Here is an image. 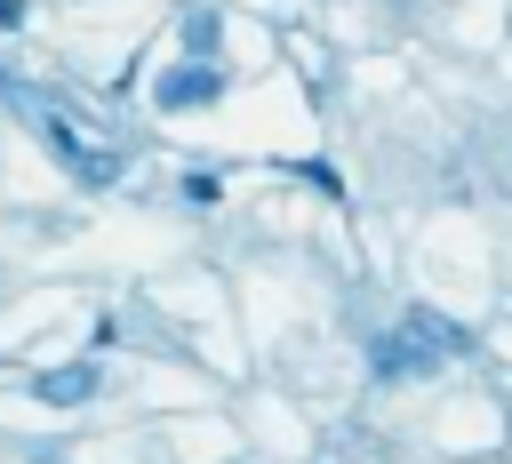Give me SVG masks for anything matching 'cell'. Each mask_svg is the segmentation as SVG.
<instances>
[{"mask_svg":"<svg viewBox=\"0 0 512 464\" xmlns=\"http://www.w3.org/2000/svg\"><path fill=\"white\" fill-rule=\"evenodd\" d=\"M48 144H56V160H64V168H72L80 184H96V192H104V184H120V152H104V144L72 136L64 120H48Z\"/></svg>","mask_w":512,"mask_h":464,"instance_id":"cell-1","label":"cell"},{"mask_svg":"<svg viewBox=\"0 0 512 464\" xmlns=\"http://www.w3.org/2000/svg\"><path fill=\"white\" fill-rule=\"evenodd\" d=\"M216 96H224V72H216V64H176V72H160V88H152L160 112H192V104H216Z\"/></svg>","mask_w":512,"mask_h":464,"instance_id":"cell-2","label":"cell"},{"mask_svg":"<svg viewBox=\"0 0 512 464\" xmlns=\"http://www.w3.org/2000/svg\"><path fill=\"white\" fill-rule=\"evenodd\" d=\"M368 368H376V376L392 384V376H432L440 360H432V352H424V344H416L408 328H384V336L368 344Z\"/></svg>","mask_w":512,"mask_h":464,"instance_id":"cell-3","label":"cell"},{"mask_svg":"<svg viewBox=\"0 0 512 464\" xmlns=\"http://www.w3.org/2000/svg\"><path fill=\"white\" fill-rule=\"evenodd\" d=\"M400 328H408V336H416V344H424V352H432V360H456V352H464V344H472V336H464V328H456V320H440V312H432V304H408V320H400Z\"/></svg>","mask_w":512,"mask_h":464,"instance_id":"cell-4","label":"cell"},{"mask_svg":"<svg viewBox=\"0 0 512 464\" xmlns=\"http://www.w3.org/2000/svg\"><path fill=\"white\" fill-rule=\"evenodd\" d=\"M32 392H40L48 408H72V400H88V392H96V368H88V360H72V368H48Z\"/></svg>","mask_w":512,"mask_h":464,"instance_id":"cell-5","label":"cell"},{"mask_svg":"<svg viewBox=\"0 0 512 464\" xmlns=\"http://www.w3.org/2000/svg\"><path fill=\"white\" fill-rule=\"evenodd\" d=\"M176 32H184V48H192V64H208V56H216V40H224V16H216V8H192V16L176 24Z\"/></svg>","mask_w":512,"mask_h":464,"instance_id":"cell-6","label":"cell"},{"mask_svg":"<svg viewBox=\"0 0 512 464\" xmlns=\"http://www.w3.org/2000/svg\"><path fill=\"white\" fill-rule=\"evenodd\" d=\"M304 184H320V192H328V200H336V192H344V184H336V168H328V160H304Z\"/></svg>","mask_w":512,"mask_h":464,"instance_id":"cell-7","label":"cell"},{"mask_svg":"<svg viewBox=\"0 0 512 464\" xmlns=\"http://www.w3.org/2000/svg\"><path fill=\"white\" fill-rule=\"evenodd\" d=\"M24 24V0H0V32H16Z\"/></svg>","mask_w":512,"mask_h":464,"instance_id":"cell-8","label":"cell"},{"mask_svg":"<svg viewBox=\"0 0 512 464\" xmlns=\"http://www.w3.org/2000/svg\"><path fill=\"white\" fill-rule=\"evenodd\" d=\"M504 176H512V144H504Z\"/></svg>","mask_w":512,"mask_h":464,"instance_id":"cell-9","label":"cell"}]
</instances>
